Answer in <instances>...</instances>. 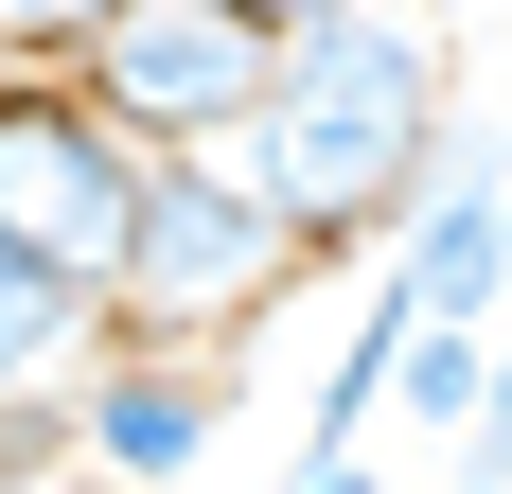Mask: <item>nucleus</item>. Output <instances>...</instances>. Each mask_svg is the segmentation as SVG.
Listing matches in <instances>:
<instances>
[{
	"label": "nucleus",
	"instance_id": "obj_1",
	"mask_svg": "<svg viewBox=\"0 0 512 494\" xmlns=\"http://www.w3.org/2000/svg\"><path fill=\"white\" fill-rule=\"evenodd\" d=\"M460 142V53H442V18L424 0H336V18H301V36L265 53V106H248V177L283 212H301V247L336 265V247H389L424 195V159Z\"/></svg>",
	"mask_w": 512,
	"mask_h": 494
},
{
	"label": "nucleus",
	"instance_id": "obj_2",
	"mask_svg": "<svg viewBox=\"0 0 512 494\" xmlns=\"http://www.w3.org/2000/svg\"><path fill=\"white\" fill-rule=\"evenodd\" d=\"M318 283L301 212L265 195L230 142H159L142 159V212H124V265H106V336H177V353H230L248 318Z\"/></svg>",
	"mask_w": 512,
	"mask_h": 494
},
{
	"label": "nucleus",
	"instance_id": "obj_3",
	"mask_svg": "<svg viewBox=\"0 0 512 494\" xmlns=\"http://www.w3.org/2000/svg\"><path fill=\"white\" fill-rule=\"evenodd\" d=\"M124 212H142V142H124L71 71H0V247H18L36 283L106 300Z\"/></svg>",
	"mask_w": 512,
	"mask_h": 494
},
{
	"label": "nucleus",
	"instance_id": "obj_4",
	"mask_svg": "<svg viewBox=\"0 0 512 494\" xmlns=\"http://www.w3.org/2000/svg\"><path fill=\"white\" fill-rule=\"evenodd\" d=\"M265 53H283V36H248L230 0H106V18L53 53V71H71V89H89L106 124L159 159V142H248Z\"/></svg>",
	"mask_w": 512,
	"mask_h": 494
},
{
	"label": "nucleus",
	"instance_id": "obj_5",
	"mask_svg": "<svg viewBox=\"0 0 512 494\" xmlns=\"http://www.w3.org/2000/svg\"><path fill=\"white\" fill-rule=\"evenodd\" d=\"M212 442H230V353L89 336V371H71V459H89L106 494H177Z\"/></svg>",
	"mask_w": 512,
	"mask_h": 494
},
{
	"label": "nucleus",
	"instance_id": "obj_6",
	"mask_svg": "<svg viewBox=\"0 0 512 494\" xmlns=\"http://www.w3.org/2000/svg\"><path fill=\"white\" fill-rule=\"evenodd\" d=\"M389 283H407L424 336H495L512 318V142H442L424 159L407 230H389Z\"/></svg>",
	"mask_w": 512,
	"mask_h": 494
},
{
	"label": "nucleus",
	"instance_id": "obj_7",
	"mask_svg": "<svg viewBox=\"0 0 512 494\" xmlns=\"http://www.w3.org/2000/svg\"><path fill=\"white\" fill-rule=\"evenodd\" d=\"M89 336H106V300L36 283V265L0 247V494H18V459L71 442V371H89Z\"/></svg>",
	"mask_w": 512,
	"mask_h": 494
},
{
	"label": "nucleus",
	"instance_id": "obj_8",
	"mask_svg": "<svg viewBox=\"0 0 512 494\" xmlns=\"http://www.w3.org/2000/svg\"><path fill=\"white\" fill-rule=\"evenodd\" d=\"M389 353H407V283L371 265L354 336H336V371H318V442H371V424H389Z\"/></svg>",
	"mask_w": 512,
	"mask_h": 494
},
{
	"label": "nucleus",
	"instance_id": "obj_9",
	"mask_svg": "<svg viewBox=\"0 0 512 494\" xmlns=\"http://www.w3.org/2000/svg\"><path fill=\"white\" fill-rule=\"evenodd\" d=\"M442 459H460V494H512V318H495V371H477V424Z\"/></svg>",
	"mask_w": 512,
	"mask_h": 494
},
{
	"label": "nucleus",
	"instance_id": "obj_10",
	"mask_svg": "<svg viewBox=\"0 0 512 494\" xmlns=\"http://www.w3.org/2000/svg\"><path fill=\"white\" fill-rule=\"evenodd\" d=\"M89 18H106V0H0V71H53Z\"/></svg>",
	"mask_w": 512,
	"mask_h": 494
},
{
	"label": "nucleus",
	"instance_id": "obj_11",
	"mask_svg": "<svg viewBox=\"0 0 512 494\" xmlns=\"http://www.w3.org/2000/svg\"><path fill=\"white\" fill-rule=\"evenodd\" d=\"M283 494H389V459H371V442H318V459H301Z\"/></svg>",
	"mask_w": 512,
	"mask_h": 494
},
{
	"label": "nucleus",
	"instance_id": "obj_12",
	"mask_svg": "<svg viewBox=\"0 0 512 494\" xmlns=\"http://www.w3.org/2000/svg\"><path fill=\"white\" fill-rule=\"evenodd\" d=\"M230 18H248V36H301V18H336V0H230Z\"/></svg>",
	"mask_w": 512,
	"mask_h": 494
}]
</instances>
